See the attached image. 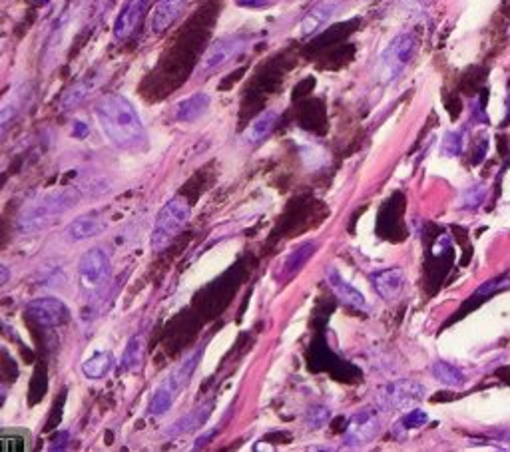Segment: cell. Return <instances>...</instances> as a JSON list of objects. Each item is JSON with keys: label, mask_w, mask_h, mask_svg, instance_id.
Instances as JSON below:
<instances>
[{"label": "cell", "mask_w": 510, "mask_h": 452, "mask_svg": "<svg viewBox=\"0 0 510 452\" xmlns=\"http://www.w3.org/2000/svg\"><path fill=\"white\" fill-rule=\"evenodd\" d=\"M100 128L120 150H138L146 144V129L130 100L120 94H106L96 102Z\"/></svg>", "instance_id": "cell-1"}, {"label": "cell", "mask_w": 510, "mask_h": 452, "mask_svg": "<svg viewBox=\"0 0 510 452\" xmlns=\"http://www.w3.org/2000/svg\"><path fill=\"white\" fill-rule=\"evenodd\" d=\"M80 195L72 187L56 190L50 194L38 197L36 202L28 204L21 214V227L24 231H34L40 229L46 224L54 221V217L62 216L64 211L72 209L78 204Z\"/></svg>", "instance_id": "cell-2"}, {"label": "cell", "mask_w": 510, "mask_h": 452, "mask_svg": "<svg viewBox=\"0 0 510 452\" xmlns=\"http://www.w3.org/2000/svg\"><path fill=\"white\" fill-rule=\"evenodd\" d=\"M417 50V40L411 33H399L387 48L381 52L377 64V78L381 84H393L402 76L407 66L411 64Z\"/></svg>", "instance_id": "cell-3"}, {"label": "cell", "mask_w": 510, "mask_h": 452, "mask_svg": "<svg viewBox=\"0 0 510 452\" xmlns=\"http://www.w3.org/2000/svg\"><path fill=\"white\" fill-rule=\"evenodd\" d=\"M192 209L184 197H174L160 209L152 229V249L163 251L190 221Z\"/></svg>", "instance_id": "cell-4"}, {"label": "cell", "mask_w": 510, "mask_h": 452, "mask_svg": "<svg viewBox=\"0 0 510 452\" xmlns=\"http://www.w3.org/2000/svg\"><path fill=\"white\" fill-rule=\"evenodd\" d=\"M199 357H202V351H196L194 355H190L187 359H184L180 365L175 366L174 371H172V375L166 378L162 385H160V388L153 393L152 400H150V407H148L150 415L158 417V415H163V412H168V410L172 409L178 393L185 387V383L190 381L192 373L196 371Z\"/></svg>", "instance_id": "cell-5"}, {"label": "cell", "mask_w": 510, "mask_h": 452, "mask_svg": "<svg viewBox=\"0 0 510 452\" xmlns=\"http://www.w3.org/2000/svg\"><path fill=\"white\" fill-rule=\"evenodd\" d=\"M424 395H427V387L423 383H419L415 378H401V381H393L389 385L381 387L375 397V405L383 412L405 410L419 405Z\"/></svg>", "instance_id": "cell-6"}, {"label": "cell", "mask_w": 510, "mask_h": 452, "mask_svg": "<svg viewBox=\"0 0 510 452\" xmlns=\"http://www.w3.org/2000/svg\"><path fill=\"white\" fill-rule=\"evenodd\" d=\"M251 44V36L245 34H231L217 38L216 42L207 48V52L202 58V64L197 68V74L207 76L214 74L216 70L229 64L231 60H236L239 54H243Z\"/></svg>", "instance_id": "cell-7"}, {"label": "cell", "mask_w": 510, "mask_h": 452, "mask_svg": "<svg viewBox=\"0 0 510 452\" xmlns=\"http://www.w3.org/2000/svg\"><path fill=\"white\" fill-rule=\"evenodd\" d=\"M381 409L377 405L359 409L351 419L345 431V442L349 446H361L367 444L373 439H377L381 432Z\"/></svg>", "instance_id": "cell-8"}, {"label": "cell", "mask_w": 510, "mask_h": 452, "mask_svg": "<svg viewBox=\"0 0 510 452\" xmlns=\"http://www.w3.org/2000/svg\"><path fill=\"white\" fill-rule=\"evenodd\" d=\"M28 315L44 327H58L70 319V309L56 297H40L28 305Z\"/></svg>", "instance_id": "cell-9"}, {"label": "cell", "mask_w": 510, "mask_h": 452, "mask_svg": "<svg viewBox=\"0 0 510 452\" xmlns=\"http://www.w3.org/2000/svg\"><path fill=\"white\" fill-rule=\"evenodd\" d=\"M371 283L385 301H399L407 291V273L401 267H387L375 271L371 275Z\"/></svg>", "instance_id": "cell-10"}, {"label": "cell", "mask_w": 510, "mask_h": 452, "mask_svg": "<svg viewBox=\"0 0 510 452\" xmlns=\"http://www.w3.org/2000/svg\"><path fill=\"white\" fill-rule=\"evenodd\" d=\"M337 11H339V2L337 0H321V2H317L313 8L303 16V21L299 24V34L303 38H311L315 34H319L329 22L335 18Z\"/></svg>", "instance_id": "cell-11"}, {"label": "cell", "mask_w": 510, "mask_h": 452, "mask_svg": "<svg viewBox=\"0 0 510 452\" xmlns=\"http://www.w3.org/2000/svg\"><path fill=\"white\" fill-rule=\"evenodd\" d=\"M110 261L108 255L102 251V249H90L86 251L80 263H78V273H80V279L86 287H94L96 283L104 279L108 275Z\"/></svg>", "instance_id": "cell-12"}, {"label": "cell", "mask_w": 510, "mask_h": 452, "mask_svg": "<svg viewBox=\"0 0 510 452\" xmlns=\"http://www.w3.org/2000/svg\"><path fill=\"white\" fill-rule=\"evenodd\" d=\"M325 281L327 285H329V289L335 293V297L343 303V305H349V307H353V309H361V311L367 309L365 295L359 289H355V287L337 271V267H329V271L325 273Z\"/></svg>", "instance_id": "cell-13"}, {"label": "cell", "mask_w": 510, "mask_h": 452, "mask_svg": "<svg viewBox=\"0 0 510 452\" xmlns=\"http://www.w3.org/2000/svg\"><path fill=\"white\" fill-rule=\"evenodd\" d=\"M146 4H148V0H128L122 6L118 18L114 22V36H116V40H126L128 36H132V33L138 28L144 12H146Z\"/></svg>", "instance_id": "cell-14"}, {"label": "cell", "mask_w": 510, "mask_h": 452, "mask_svg": "<svg viewBox=\"0 0 510 452\" xmlns=\"http://www.w3.org/2000/svg\"><path fill=\"white\" fill-rule=\"evenodd\" d=\"M279 122V112L277 110H265L257 118L251 122L248 129L243 132V141L250 146H260L261 141L267 140L275 126Z\"/></svg>", "instance_id": "cell-15"}, {"label": "cell", "mask_w": 510, "mask_h": 452, "mask_svg": "<svg viewBox=\"0 0 510 452\" xmlns=\"http://www.w3.org/2000/svg\"><path fill=\"white\" fill-rule=\"evenodd\" d=\"M187 0H158L152 12V30L156 34L166 33L184 12Z\"/></svg>", "instance_id": "cell-16"}, {"label": "cell", "mask_w": 510, "mask_h": 452, "mask_svg": "<svg viewBox=\"0 0 510 452\" xmlns=\"http://www.w3.org/2000/svg\"><path fill=\"white\" fill-rule=\"evenodd\" d=\"M211 104V98L204 94V92H197V94H192V96L184 98L180 100L178 104L174 106V118L178 122H196L199 120L209 108Z\"/></svg>", "instance_id": "cell-17"}, {"label": "cell", "mask_w": 510, "mask_h": 452, "mask_svg": "<svg viewBox=\"0 0 510 452\" xmlns=\"http://www.w3.org/2000/svg\"><path fill=\"white\" fill-rule=\"evenodd\" d=\"M431 373H433L434 381H439L443 387L448 388H463L467 385V375L453 363L448 361H434L431 365Z\"/></svg>", "instance_id": "cell-18"}, {"label": "cell", "mask_w": 510, "mask_h": 452, "mask_svg": "<svg viewBox=\"0 0 510 452\" xmlns=\"http://www.w3.org/2000/svg\"><path fill=\"white\" fill-rule=\"evenodd\" d=\"M315 249H317V241H305L301 245H297V248L285 257V261H283L279 277H282V279H287V277L295 275L297 271H301V267H303L305 263L313 257Z\"/></svg>", "instance_id": "cell-19"}, {"label": "cell", "mask_w": 510, "mask_h": 452, "mask_svg": "<svg viewBox=\"0 0 510 452\" xmlns=\"http://www.w3.org/2000/svg\"><path fill=\"white\" fill-rule=\"evenodd\" d=\"M211 402H204V405H199L197 409L190 410L185 417L178 420L172 424V429H170V434H184V432H190V431H196L199 429L204 422L207 420L209 417V412H211Z\"/></svg>", "instance_id": "cell-20"}, {"label": "cell", "mask_w": 510, "mask_h": 452, "mask_svg": "<svg viewBox=\"0 0 510 452\" xmlns=\"http://www.w3.org/2000/svg\"><path fill=\"white\" fill-rule=\"evenodd\" d=\"M96 86H98V80H96V78H84V80L76 82L74 86L68 88L64 92V96H62V102H60L62 110L76 108L78 104H82V102L96 90Z\"/></svg>", "instance_id": "cell-21"}, {"label": "cell", "mask_w": 510, "mask_h": 452, "mask_svg": "<svg viewBox=\"0 0 510 452\" xmlns=\"http://www.w3.org/2000/svg\"><path fill=\"white\" fill-rule=\"evenodd\" d=\"M104 229V221L96 216H84L74 219L70 227H68V236L70 239L74 241H84V239H90V237L98 236L102 233Z\"/></svg>", "instance_id": "cell-22"}, {"label": "cell", "mask_w": 510, "mask_h": 452, "mask_svg": "<svg viewBox=\"0 0 510 452\" xmlns=\"http://www.w3.org/2000/svg\"><path fill=\"white\" fill-rule=\"evenodd\" d=\"M30 448V434L18 429H0V452H22Z\"/></svg>", "instance_id": "cell-23"}, {"label": "cell", "mask_w": 510, "mask_h": 452, "mask_svg": "<svg viewBox=\"0 0 510 452\" xmlns=\"http://www.w3.org/2000/svg\"><path fill=\"white\" fill-rule=\"evenodd\" d=\"M429 422V417H427V412L421 409H412L409 410L407 415H402L401 420H397V424H395V429L393 432L397 434V436H401V434H407L409 431H415V429H421Z\"/></svg>", "instance_id": "cell-24"}, {"label": "cell", "mask_w": 510, "mask_h": 452, "mask_svg": "<svg viewBox=\"0 0 510 452\" xmlns=\"http://www.w3.org/2000/svg\"><path fill=\"white\" fill-rule=\"evenodd\" d=\"M110 365H112V355L110 353H96L82 365V371H84V375L88 378H102L108 373Z\"/></svg>", "instance_id": "cell-25"}, {"label": "cell", "mask_w": 510, "mask_h": 452, "mask_svg": "<svg viewBox=\"0 0 510 452\" xmlns=\"http://www.w3.org/2000/svg\"><path fill=\"white\" fill-rule=\"evenodd\" d=\"M141 359H144V339L138 335V337H134L130 341V344H128L126 355H124V361H122V363H124L126 369L134 371V369L140 366Z\"/></svg>", "instance_id": "cell-26"}, {"label": "cell", "mask_w": 510, "mask_h": 452, "mask_svg": "<svg viewBox=\"0 0 510 452\" xmlns=\"http://www.w3.org/2000/svg\"><path fill=\"white\" fill-rule=\"evenodd\" d=\"M18 114V100L16 98H8L6 102L0 104V138L6 134V129L11 128L12 120Z\"/></svg>", "instance_id": "cell-27"}, {"label": "cell", "mask_w": 510, "mask_h": 452, "mask_svg": "<svg viewBox=\"0 0 510 452\" xmlns=\"http://www.w3.org/2000/svg\"><path fill=\"white\" fill-rule=\"evenodd\" d=\"M329 419H331L329 407H313V409H309V412H307V424H309V429H321L325 422H329Z\"/></svg>", "instance_id": "cell-28"}, {"label": "cell", "mask_w": 510, "mask_h": 452, "mask_svg": "<svg viewBox=\"0 0 510 452\" xmlns=\"http://www.w3.org/2000/svg\"><path fill=\"white\" fill-rule=\"evenodd\" d=\"M485 199V187L482 185H475V187H468L467 192L460 197V207H467V209H475L477 205L482 204Z\"/></svg>", "instance_id": "cell-29"}, {"label": "cell", "mask_w": 510, "mask_h": 452, "mask_svg": "<svg viewBox=\"0 0 510 452\" xmlns=\"http://www.w3.org/2000/svg\"><path fill=\"white\" fill-rule=\"evenodd\" d=\"M463 151V136L460 132H448L443 141V153L445 156H458Z\"/></svg>", "instance_id": "cell-30"}, {"label": "cell", "mask_w": 510, "mask_h": 452, "mask_svg": "<svg viewBox=\"0 0 510 452\" xmlns=\"http://www.w3.org/2000/svg\"><path fill=\"white\" fill-rule=\"evenodd\" d=\"M510 287V277H499V279H492V281H487V283H482L480 287L477 289V297H489L492 293H497L500 289H509Z\"/></svg>", "instance_id": "cell-31"}, {"label": "cell", "mask_w": 510, "mask_h": 452, "mask_svg": "<svg viewBox=\"0 0 510 452\" xmlns=\"http://www.w3.org/2000/svg\"><path fill=\"white\" fill-rule=\"evenodd\" d=\"M431 2H433V0H399V6L409 12H421L424 11Z\"/></svg>", "instance_id": "cell-32"}, {"label": "cell", "mask_w": 510, "mask_h": 452, "mask_svg": "<svg viewBox=\"0 0 510 452\" xmlns=\"http://www.w3.org/2000/svg\"><path fill=\"white\" fill-rule=\"evenodd\" d=\"M238 6H248V8H263V6H270L272 2L270 0H236Z\"/></svg>", "instance_id": "cell-33"}, {"label": "cell", "mask_w": 510, "mask_h": 452, "mask_svg": "<svg viewBox=\"0 0 510 452\" xmlns=\"http://www.w3.org/2000/svg\"><path fill=\"white\" fill-rule=\"evenodd\" d=\"M8 277H11V273H8V267L0 263V285H4V283L8 281Z\"/></svg>", "instance_id": "cell-34"}]
</instances>
